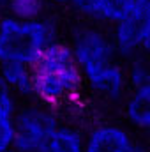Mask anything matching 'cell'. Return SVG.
Segmentation results:
<instances>
[{
    "mask_svg": "<svg viewBox=\"0 0 150 152\" xmlns=\"http://www.w3.org/2000/svg\"><path fill=\"white\" fill-rule=\"evenodd\" d=\"M42 0H11L7 4L9 16H14L18 20H37L42 16Z\"/></svg>",
    "mask_w": 150,
    "mask_h": 152,
    "instance_id": "cell-13",
    "label": "cell"
},
{
    "mask_svg": "<svg viewBox=\"0 0 150 152\" xmlns=\"http://www.w3.org/2000/svg\"><path fill=\"white\" fill-rule=\"evenodd\" d=\"M113 44L117 55L131 58L150 50V0H141L138 7L113 23Z\"/></svg>",
    "mask_w": 150,
    "mask_h": 152,
    "instance_id": "cell-5",
    "label": "cell"
},
{
    "mask_svg": "<svg viewBox=\"0 0 150 152\" xmlns=\"http://www.w3.org/2000/svg\"><path fill=\"white\" fill-rule=\"evenodd\" d=\"M14 113H16L14 92L0 78V152L12 147Z\"/></svg>",
    "mask_w": 150,
    "mask_h": 152,
    "instance_id": "cell-9",
    "label": "cell"
},
{
    "mask_svg": "<svg viewBox=\"0 0 150 152\" xmlns=\"http://www.w3.org/2000/svg\"><path fill=\"white\" fill-rule=\"evenodd\" d=\"M69 4L74 7L78 12L95 18V9H97V0H69Z\"/></svg>",
    "mask_w": 150,
    "mask_h": 152,
    "instance_id": "cell-15",
    "label": "cell"
},
{
    "mask_svg": "<svg viewBox=\"0 0 150 152\" xmlns=\"http://www.w3.org/2000/svg\"><path fill=\"white\" fill-rule=\"evenodd\" d=\"M83 152H147V149L125 127L108 124L90 131L85 138Z\"/></svg>",
    "mask_w": 150,
    "mask_h": 152,
    "instance_id": "cell-6",
    "label": "cell"
},
{
    "mask_svg": "<svg viewBox=\"0 0 150 152\" xmlns=\"http://www.w3.org/2000/svg\"><path fill=\"white\" fill-rule=\"evenodd\" d=\"M125 78L129 80V83L133 85V88L150 85V71H149L147 62L141 60V58H134L133 64H131V67H129V73L125 75Z\"/></svg>",
    "mask_w": 150,
    "mask_h": 152,
    "instance_id": "cell-14",
    "label": "cell"
},
{
    "mask_svg": "<svg viewBox=\"0 0 150 152\" xmlns=\"http://www.w3.org/2000/svg\"><path fill=\"white\" fill-rule=\"evenodd\" d=\"M2 81L18 96L32 97L34 83H32V67L21 62H2L0 67Z\"/></svg>",
    "mask_w": 150,
    "mask_h": 152,
    "instance_id": "cell-8",
    "label": "cell"
},
{
    "mask_svg": "<svg viewBox=\"0 0 150 152\" xmlns=\"http://www.w3.org/2000/svg\"><path fill=\"white\" fill-rule=\"evenodd\" d=\"M9 2H11V0H0V9H5Z\"/></svg>",
    "mask_w": 150,
    "mask_h": 152,
    "instance_id": "cell-16",
    "label": "cell"
},
{
    "mask_svg": "<svg viewBox=\"0 0 150 152\" xmlns=\"http://www.w3.org/2000/svg\"><path fill=\"white\" fill-rule=\"evenodd\" d=\"M2 152H18V151H14V149L11 147V149H5V151H2Z\"/></svg>",
    "mask_w": 150,
    "mask_h": 152,
    "instance_id": "cell-18",
    "label": "cell"
},
{
    "mask_svg": "<svg viewBox=\"0 0 150 152\" xmlns=\"http://www.w3.org/2000/svg\"><path fill=\"white\" fill-rule=\"evenodd\" d=\"M58 120L44 103L28 104L14 113L12 149L18 152L44 151L50 136L57 129Z\"/></svg>",
    "mask_w": 150,
    "mask_h": 152,
    "instance_id": "cell-3",
    "label": "cell"
},
{
    "mask_svg": "<svg viewBox=\"0 0 150 152\" xmlns=\"http://www.w3.org/2000/svg\"><path fill=\"white\" fill-rule=\"evenodd\" d=\"M87 81L97 96H101L108 101H118L124 96L125 85H127L125 73L117 62H113L111 66H108L106 69H103L101 73H97Z\"/></svg>",
    "mask_w": 150,
    "mask_h": 152,
    "instance_id": "cell-7",
    "label": "cell"
},
{
    "mask_svg": "<svg viewBox=\"0 0 150 152\" xmlns=\"http://www.w3.org/2000/svg\"><path fill=\"white\" fill-rule=\"evenodd\" d=\"M55 41V25L50 20H0V64L21 62L32 66L42 50Z\"/></svg>",
    "mask_w": 150,
    "mask_h": 152,
    "instance_id": "cell-2",
    "label": "cell"
},
{
    "mask_svg": "<svg viewBox=\"0 0 150 152\" xmlns=\"http://www.w3.org/2000/svg\"><path fill=\"white\" fill-rule=\"evenodd\" d=\"M71 51L85 80H90L117 62V50L111 37L94 27H81L76 30Z\"/></svg>",
    "mask_w": 150,
    "mask_h": 152,
    "instance_id": "cell-4",
    "label": "cell"
},
{
    "mask_svg": "<svg viewBox=\"0 0 150 152\" xmlns=\"http://www.w3.org/2000/svg\"><path fill=\"white\" fill-rule=\"evenodd\" d=\"M83 143L85 138L78 129L69 126H57L44 147V152H83Z\"/></svg>",
    "mask_w": 150,
    "mask_h": 152,
    "instance_id": "cell-11",
    "label": "cell"
},
{
    "mask_svg": "<svg viewBox=\"0 0 150 152\" xmlns=\"http://www.w3.org/2000/svg\"><path fill=\"white\" fill-rule=\"evenodd\" d=\"M141 0H97V9H95V18L101 21L115 23L133 12Z\"/></svg>",
    "mask_w": 150,
    "mask_h": 152,
    "instance_id": "cell-12",
    "label": "cell"
},
{
    "mask_svg": "<svg viewBox=\"0 0 150 152\" xmlns=\"http://www.w3.org/2000/svg\"><path fill=\"white\" fill-rule=\"evenodd\" d=\"M39 152H44V151H39Z\"/></svg>",
    "mask_w": 150,
    "mask_h": 152,
    "instance_id": "cell-19",
    "label": "cell"
},
{
    "mask_svg": "<svg viewBox=\"0 0 150 152\" xmlns=\"http://www.w3.org/2000/svg\"><path fill=\"white\" fill-rule=\"evenodd\" d=\"M30 67L34 96L44 104H62L81 90L83 75L67 44L50 42Z\"/></svg>",
    "mask_w": 150,
    "mask_h": 152,
    "instance_id": "cell-1",
    "label": "cell"
},
{
    "mask_svg": "<svg viewBox=\"0 0 150 152\" xmlns=\"http://www.w3.org/2000/svg\"><path fill=\"white\" fill-rule=\"evenodd\" d=\"M51 2H55V4H69V0H51Z\"/></svg>",
    "mask_w": 150,
    "mask_h": 152,
    "instance_id": "cell-17",
    "label": "cell"
},
{
    "mask_svg": "<svg viewBox=\"0 0 150 152\" xmlns=\"http://www.w3.org/2000/svg\"><path fill=\"white\" fill-rule=\"evenodd\" d=\"M125 117L131 126L140 131H147L150 126V85L133 90L125 103Z\"/></svg>",
    "mask_w": 150,
    "mask_h": 152,
    "instance_id": "cell-10",
    "label": "cell"
}]
</instances>
